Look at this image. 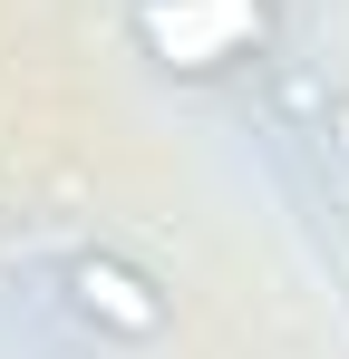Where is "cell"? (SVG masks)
Masks as SVG:
<instances>
[{
    "label": "cell",
    "instance_id": "obj_3",
    "mask_svg": "<svg viewBox=\"0 0 349 359\" xmlns=\"http://www.w3.org/2000/svg\"><path fill=\"white\" fill-rule=\"evenodd\" d=\"M330 146L349 156V97H330Z\"/></svg>",
    "mask_w": 349,
    "mask_h": 359
},
{
    "label": "cell",
    "instance_id": "obj_2",
    "mask_svg": "<svg viewBox=\"0 0 349 359\" xmlns=\"http://www.w3.org/2000/svg\"><path fill=\"white\" fill-rule=\"evenodd\" d=\"M58 292H68V311H78V320H88L97 340H126V350H146V340H165V330H174V301H165V282H156L146 262L107 252V243L68 252Z\"/></svg>",
    "mask_w": 349,
    "mask_h": 359
},
{
    "label": "cell",
    "instance_id": "obj_1",
    "mask_svg": "<svg viewBox=\"0 0 349 359\" xmlns=\"http://www.w3.org/2000/svg\"><path fill=\"white\" fill-rule=\"evenodd\" d=\"M126 39L174 88H224L282 49V0H126Z\"/></svg>",
    "mask_w": 349,
    "mask_h": 359
}]
</instances>
